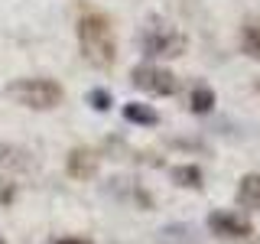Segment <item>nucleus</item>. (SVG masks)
Here are the masks:
<instances>
[{"instance_id": "1", "label": "nucleus", "mask_w": 260, "mask_h": 244, "mask_svg": "<svg viewBox=\"0 0 260 244\" xmlns=\"http://www.w3.org/2000/svg\"><path fill=\"white\" fill-rule=\"evenodd\" d=\"M78 49L88 65L94 69H111L117 59V39H114V26L104 13L85 10L78 16Z\"/></svg>"}, {"instance_id": "2", "label": "nucleus", "mask_w": 260, "mask_h": 244, "mask_svg": "<svg viewBox=\"0 0 260 244\" xmlns=\"http://www.w3.org/2000/svg\"><path fill=\"white\" fill-rule=\"evenodd\" d=\"M7 98H13L16 104H23L29 111H52L62 104L65 92L52 78H16L7 85Z\"/></svg>"}, {"instance_id": "3", "label": "nucleus", "mask_w": 260, "mask_h": 244, "mask_svg": "<svg viewBox=\"0 0 260 244\" xmlns=\"http://www.w3.org/2000/svg\"><path fill=\"white\" fill-rule=\"evenodd\" d=\"M185 46H189V39H185L179 29H173L169 23H153V26L143 33V55L150 62L176 59V55L185 52Z\"/></svg>"}, {"instance_id": "4", "label": "nucleus", "mask_w": 260, "mask_h": 244, "mask_svg": "<svg viewBox=\"0 0 260 244\" xmlns=\"http://www.w3.org/2000/svg\"><path fill=\"white\" fill-rule=\"evenodd\" d=\"M130 78H134V85L140 88V92L156 95V98H169V95L179 92V78L169 69L156 65V62H140L134 72H130Z\"/></svg>"}, {"instance_id": "5", "label": "nucleus", "mask_w": 260, "mask_h": 244, "mask_svg": "<svg viewBox=\"0 0 260 244\" xmlns=\"http://www.w3.org/2000/svg\"><path fill=\"white\" fill-rule=\"evenodd\" d=\"M208 228L218 234V238H250V234H254L250 218L241 215V211H211Z\"/></svg>"}, {"instance_id": "6", "label": "nucleus", "mask_w": 260, "mask_h": 244, "mask_svg": "<svg viewBox=\"0 0 260 244\" xmlns=\"http://www.w3.org/2000/svg\"><path fill=\"white\" fill-rule=\"evenodd\" d=\"M98 166H101V157L91 150V146H75V150L69 153V160H65V173L72 179H94Z\"/></svg>"}, {"instance_id": "7", "label": "nucleus", "mask_w": 260, "mask_h": 244, "mask_svg": "<svg viewBox=\"0 0 260 244\" xmlns=\"http://www.w3.org/2000/svg\"><path fill=\"white\" fill-rule=\"evenodd\" d=\"M238 202L247 211H260V173H247L238 182Z\"/></svg>"}, {"instance_id": "8", "label": "nucleus", "mask_w": 260, "mask_h": 244, "mask_svg": "<svg viewBox=\"0 0 260 244\" xmlns=\"http://www.w3.org/2000/svg\"><path fill=\"white\" fill-rule=\"evenodd\" d=\"M124 117L130 124H140V127H156L159 124V114L150 108V104H140V101H130L124 104Z\"/></svg>"}, {"instance_id": "9", "label": "nucleus", "mask_w": 260, "mask_h": 244, "mask_svg": "<svg viewBox=\"0 0 260 244\" xmlns=\"http://www.w3.org/2000/svg\"><path fill=\"white\" fill-rule=\"evenodd\" d=\"M156 244H202V241H199V234H195L189 225H166L159 231Z\"/></svg>"}, {"instance_id": "10", "label": "nucleus", "mask_w": 260, "mask_h": 244, "mask_svg": "<svg viewBox=\"0 0 260 244\" xmlns=\"http://www.w3.org/2000/svg\"><path fill=\"white\" fill-rule=\"evenodd\" d=\"M215 88H208V85H195L192 88V95H189V108L192 114H211L215 111Z\"/></svg>"}, {"instance_id": "11", "label": "nucleus", "mask_w": 260, "mask_h": 244, "mask_svg": "<svg viewBox=\"0 0 260 244\" xmlns=\"http://www.w3.org/2000/svg\"><path fill=\"white\" fill-rule=\"evenodd\" d=\"M241 52L247 55V59H257L260 62V23L247 20L241 29Z\"/></svg>"}, {"instance_id": "12", "label": "nucleus", "mask_w": 260, "mask_h": 244, "mask_svg": "<svg viewBox=\"0 0 260 244\" xmlns=\"http://www.w3.org/2000/svg\"><path fill=\"white\" fill-rule=\"evenodd\" d=\"M169 176H173L176 186H185V189H199L202 186V169L195 166V163H182V166H173L169 169Z\"/></svg>"}, {"instance_id": "13", "label": "nucleus", "mask_w": 260, "mask_h": 244, "mask_svg": "<svg viewBox=\"0 0 260 244\" xmlns=\"http://www.w3.org/2000/svg\"><path fill=\"white\" fill-rule=\"evenodd\" d=\"M0 163L4 166H13V169H29L32 160L26 150H13V146H0Z\"/></svg>"}, {"instance_id": "14", "label": "nucleus", "mask_w": 260, "mask_h": 244, "mask_svg": "<svg viewBox=\"0 0 260 244\" xmlns=\"http://www.w3.org/2000/svg\"><path fill=\"white\" fill-rule=\"evenodd\" d=\"M88 104H91L94 111H111V92H104V88L88 92Z\"/></svg>"}, {"instance_id": "15", "label": "nucleus", "mask_w": 260, "mask_h": 244, "mask_svg": "<svg viewBox=\"0 0 260 244\" xmlns=\"http://www.w3.org/2000/svg\"><path fill=\"white\" fill-rule=\"evenodd\" d=\"M13 199H16V182H10V179H0V205H10Z\"/></svg>"}, {"instance_id": "16", "label": "nucleus", "mask_w": 260, "mask_h": 244, "mask_svg": "<svg viewBox=\"0 0 260 244\" xmlns=\"http://www.w3.org/2000/svg\"><path fill=\"white\" fill-rule=\"evenodd\" d=\"M55 244H91V241H88V238H59Z\"/></svg>"}, {"instance_id": "17", "label": "nucleus", "mask_w": 260, "mask_h": 244, "mask_svg": "<svg viewBox=\"0 0 260 244\" xmlns=\"http://www.w3.org/2000/svg\"><path fill=\"white\" fill-rule=\"evenodd\" d=\"M254 88H257V92H260V78H257V85H254Z\"/></svg>"}, {"instance_id": "18", "label": "nucleus", "mask_w": 260, "mask_h": 244, "mask_svg": "<svg viewBox=\"0 0 260 244\" xmlns=\"http://www.w3.org/2000/svg\"><path fill=\"white\" fill-rule=\"evenodd\" d=\"M0 244H7V241H4V238H0Z\"/></svg>"}]
</instances>
